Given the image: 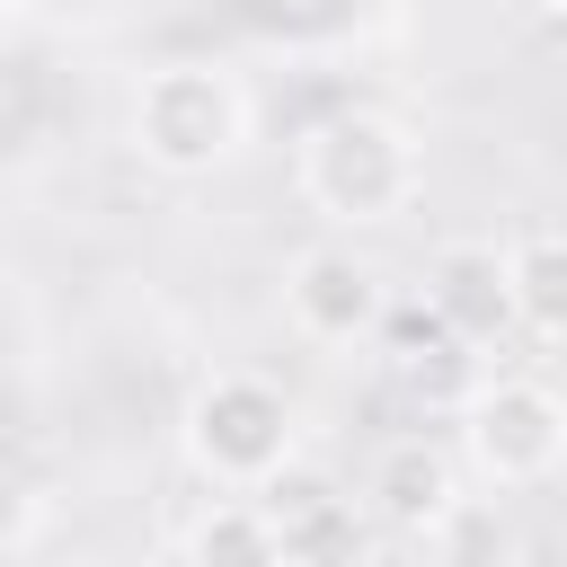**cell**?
<instances>
[{"instance_id":"cell-1","label":"cell","mask_w":567,"mask_h":567,"mask_svg":"<svg viewBox=\"0 0 567 567\" xmlns=\"http://www.w3.org/2000/svg\"><path fill=\"white\" fill-rule=\"evenodd\" d=\"M292 186L328 230H390L425 186V142L381 106H337L292 142Z\"/></svg>"},{"instance_id":"cell-2","label":"cell","mask_w":567,"mask_h":567,"mask_svg":"<svg viewBox=\"0 0 567 567\" xmlns=\"http://www.w3.org/2000/svg\"><path fill=\"white\" fill-rule=\"evenodd\" d=\"M257 133V106H248V80L230 62H159L142 71L133 106H124V142L151 177H221Z\"/></svg>"},{"instance_id":"cell-3","label":"cell","mask_w":567,"mask_h":567,"mask_svg":"<svg viewBox=\"0 0 567 567\" xmlns=\"http://www.w3.org/2000/svg\"><path fill=\"white\" fill-rule=\"evenodd\" d=\"M177 434H186L195 478L248 496V487H266V478L301 452V408H292V390L266 381V372H204L195 399H186V416H177Z\"/></svg>"},{"instance_id":"cell-4","label":"cell","mask_w":567,"mask_h":567,"mask_svg":"<svg viewBox=\"0 0 567 567\" xmlns=\"http://www.w3.org/2000/svg\"><path fill=\"white\" fill-rule=\"evenodd\" d=\"M452 425H461V470L478 478V487H496V496H523V487H549L558 478V461H567V408H558V390L549 381H523V372H478L470 381V399L452 408Z\"/></svg>"},{"instance_id":"cell-5","label":"cell","mask_w":567,"mask_h":567,"mask_svg":"<svg viewBox=\"0 0 567 567\" xmlns=\"http://www.w3.org/2000/svg\"><path fill=\"white\" fill-rule=\"evenodd\" d=\"M390 310V284L381 266L354 248V230L337 239H310L292 266H284V319L310 337V346H363Z\"/></svg>"},{"instance_id":"cell-6","label":"cell","mask_w":567,"mask_h":567,"mask_svg":"<svg viewBox=\"0 0 567 567\" xmlns=\"http://www.w3.org/2000/svg\"><path fill=\"white\" fill-rule=\"evenodd\" d=\"M461 505H470V470H461V452L434 443V434H390V443L372 452V470H363V523H381V532H399V540H416V549H425Z\"/></svg>"},{"instance_id":"cell-7","label":"cell","mask_w":567,"mask_h":567,"mask_svg":"<svg viewBox=\"0 0 567 567\" xmlns=\"http://www.w3.org/2000/svg\"><path fill=\"white\" fill-rule=\"evenodd\" d=\"M257 505H266V523H275V558L284 567H354L363 558V505L337 487V478H319V470H301V452L266 478V487H248Z\"/></svg>"},{"instance_id":"cell-8","label":"cell","mask_w":567,"mask_h":567,"mask_svg":"<svg viewBox=\"0 0 567 567\" xmlns=\"http://www.w3.org/2000/svg\"><path fill=\"white\" fill-rule=\"evenodd\" d=\"M372 337H381V372H390V390H399L408 408H425V416H452V408L470 399V381L487 372V354H478L470 337H452L425 301H416L408 319H390V310H381V328H372Z\"/></svg>"},{"instance_id":"cell-9","label":"cell","mask_w":567,"mask_h":567,"mask_svg":"<svg viewBox=\"0 0 567 567\" xmlns=\"http://www.w3.org/2000/svg\"><path fill=\"white\" fill-rule=\"evenodd\" d=\"M425 310H434L452 337H470L478 354H487L496 337H514L505 248H496V239H443V248L425 257Z\"/></svg>"},{"instance_id":"cell-10","label":"cell","mask_w":567,"mask_h":567,"mask_svg":"<svg viewBox=\"0 0 567 567\" xmlns=\"http://www.w3.org/2000/svg\"><path fill=\"white\" fill-rule=\"evenodd\" d=\"M505 301H514V328L558 346L567 337V239L549 221H523L505 239Z\"/></svg>"},{"instance_id":"cell-11","label":"cell","mask_w":567,"mask_h":567,"mask_svg":"<svg viewBox=\"0 0 567 567\" xmlns=\"http://www.w3.org/2000/svg\"><path fill=\"white\" fill-rule=\"evenodd\" d=\"M168 558H186V567H275V523H266L257 496L221 487L204 514H186L168 532Z\"/></svg>"},{"instance_id":"cell-12","label":"cell","mask_w":567,"mask_h":567,"mask_svg":"<svg viewBox=\"0 0 567 567\" xmlns=\"http://www.w3.org/2000/svg\"><path fill=\"white\" fill-rule=\"evenodd\" d=\"M35 532H44V505L27 496V478H9V470H0V558L35 549Z\"/></svg>"},{"instance_id":"cell-13","label":"cell","mask_w":567,"mask_h":567,"mask_svg":"<svg viewBox=\"0 0 567 567\" xmlns=\"http://www.w3.org/2000/svg\"><path fill=\"white\" fill-rule=\"evenodd\" d=\"M523 9H532L540 27H558V18H567V0H523Z\"/></svg>"}]
</instances>
